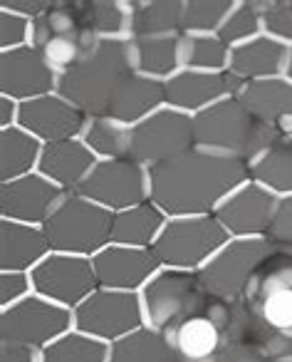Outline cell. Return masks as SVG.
<instances>
[{
	"label": "cell",
	"mask_w": 292,
	"mask_h": 362,
	"mask_svg": "<svg viewBox=\"0 0 292 362\" xmlns=\"http://www.w3.org/2000/svg\"><path fill=\"white\" fill-rule=\"evenodd\" d=\"M152 202L171 216L213 214L241 184L250 179V166L233 156L193 146L191 151L152 166Z\"/></svg>",
	"instance_id": "cell-1"
},
{
	"label": "cell",
	"mask_w": 292,
	"mask_h": 362,
	"mask_svg": "<svg viewBox=\"0 0 292 362\" xmlns=\"http://www.w3.org/2000/svg\"><path fill=\"white\" fill-rule=\"evenodd\" d=\"M134 75L129 40H99L90 57L62 72L57 95L80 107L87 117H107L119 87Z\"/></svg>",
	"instance_id": "cell-2"
},
{
	"label": "cell",
	"mask_w": 292,
	"mask_h": 362,
	"mask_svg": "<svg viewBox=\"0 0 292 362\" xmlns=\"http://www.w3.org/2000/svg\"><path fill=\"white\" fill-rule=\"evenodd\" d=\"M193 132L198 149L233 156L248 166L255 164L280 139L270 127L257 122L238 97H228L198 112L193 117Z\"/></svg>",
	"instance_id": "cell-3"
},
{
	"label": "cell",
	"mask_w": 292,
	"mask_h": 362,
	"mask_svg": "<svg viewBox=\"0 0 292 362\" xmlns=\"http://www.w3.org/2000/svg\"><path fill=\"white\" fill-rule=\"evenodd\" d=\"M111 218L114 214L102 209L99 204L70 192L42 223V231L52 251L95 258L111 243Z\"/></svg>",
	"instance_id": "cell-4"
},
{
	"label": "cell",
	"mask_w": 292,
	"mask_h": 362,
	"mask_svg": "<svg viewBox=\"0 0 292 362\" xmlns=\"http://www.w3.org/2000/svg\"><path fill=\"white\" fill-rule=\"evenodd\" d=\"M97 45L99 37L85 28L77 0H52V6L32 23V47L57 75L80 65Z\"/></svg>",
	"instance_id": "cell-5"
},
{
	"label": "cell",
	"mask_w": 292,
	"mask_h": 362,
	"mask_svg": "<svg viewBox=\"0 0 292 362\" xmlns=\"http://www.w3.org/2000/svg\"><path fill=\"white\" fill-rule=\"evenodd\" d=\"M146 325L162 332H171L183 320L203 315L211 296L201 286L196 271L159 268L157 276L139 291Z\"/></svg>",
	"instance_id": "cell-6"
},
{
	"label": "cell",
	"mask_w": 292,
	"mask_h": 362,
	"mask_svg": "<svg viewBox=\"0 0 292 362\" xmlns=\"http://www.w3.org/2000/svg\"><path fill=\"white\" fill-rule=\"evenodd\" d=\"M228 241H231V236L213 214L171 216L164 226L162 236L152 246V251L164 268L201 271Z\"/></svg>",
	"instance_id": "cell-7"
},
{
	"label": "cell",
	"mask_w": 292,
	"mask_h": 362,
	"mask_svg": "<svg viewBox=\"0 0 292 362\" xmlns=\"http://www.w3.org/2000/svg\"><path fill=\"white\" fill-rule=\"evenodd\" d=\"M77 194L116 214L152 202V171L134 159H99Z\"/></svg>",
	"instance_id": "cell-8"
},
{
	"label": "cell",
	"mask_w": 292,
	"mask_h": 362,
	"mask_svg": "<svg viewBox=\"0 0 292 362\" xmlns=\"http://www.w3.org/2000/svg\"><path fill=\"white\" fill-rule=\"evenodd\" d=\"M272 248L275 243L270 238H231L201 271H196L201 286L211 298L241 300L253 273L270 256Z\"/></svg>",
	"instance_id": "cell-9"
},
{
	"label": "cell",
	"mask_w": 292,
	"mask_h": 362,
	"mask_svg": "<svg viewBox=\"0 0 292 362\" xmlns=\"http://www.w3.org/2000/svg\"><path fill=\"white\" fill-rule=\"evenodd\" d=\"M72 313H75V330L87 332L109 345L146 325L141 296L129 291L97 288Z\"/></svg>",
	"instance_id": "cell-10"
},
{
	"label": "cell",
	"mask_w": 292,
	"mask_h": 362,
	"mask_svg": "<svg viewBox=\"0 0 292 362\" xmlns=\"http://www.w3.org/2000/svg\"><path fill=\"white\" fill-rule=\"evenodd\" d=\"M193 146V117L174 107H162L149 119L131 127V159L149 169L186 154Z\"/></svg>",
	"instance_id": "cell-11"
},
{
	"label": "cell",
	"mask_w": 292,
	"mask_h": 362,
	"mask_svg": "<svg viewBox=\"0 0 292 362\" xmlns=\"http://www.w3.org/2000/svg\"><path fill=\"white\" fill-rule=\"evenodd\" d=\"M72 327H75V313L37 293L0 310V340L25 342L37 350L55 342Z\"/></svg>",
	"instance_id": "cell-12"
},
{
	"label": "cell",
	"mask_w": 292,
	"mask_h": 362,
	"mask_svg": "<svg viewBox=\"0 0 292 362\" xmlns=\"http://www.w3.org/2000/svg\"><path fill=\"white\" fill-rule=\"evenodd\" d=\"M32 291L47 300L75 310L99 288L92 258L52 251L40 266L32 268Z\"/></svg>",
	"instance_id": "cell-13"
},
{
	"label": "cell",
	"mask_w": 292,
	"mask_h": 362,
	"mask_svg": "<svg viewBox=\"0 0 292 362\" xmlns=\"http://www.w3.org/2000/svg\"><path fill=\"white\" fill-rule=\"evenodd\" d=\"M277 199L270 189L248 179L213 211L231 238H267Z\"/></svg>",
	"instance_id": "cell-14"
},
{
	"label": "cell",
	"mask_w": 292,
	"mask_h": 362,
	"mask_svg": "<svg viewBox=\"0 0 292 362\" xmlns=\"http://www.w3.org/2000/svg\"><path fill=\"white\" fill-rule=\"evenodd\" d=\"M18 124L30 132L42 144H55V141L82 139L90 124V117L60 97L57 92L37 100L23 102L18 112Z\"/></svg>",
	"instance_id": "cell-15"
},
{
	"label": "cell",
	"mask_w": 292,
	"mask_h": 362,
	"mask_svg": "<svg viewBox=\"0 0 292 362\" xmlns=\"http://www.w3.org/2000/svg\"><path fill=\"white\" fill-rule=\"evenodd\" d=\"M57 75L32 45L0 52V95L18 105L57 92Z\"/></svg>",
	"instance_id": "cell-16"
},
{
	"label": "cell",
	"mask_w": 292,
	"mask_h": 362,
	"mask_svg": "<svg viewBox=\"0 0 292 362\" xmlns=\"http://www.w3.org/2000/svg\"><path fill=\"white\" fill-rule=\"evenodd\" d=\"M67 194L40 171L6 181L0 184V218L42 226Z\"/></svg>",
	"instance_id": "cell-17"
},
{
	"label": "cell",
	"mask_w": 292,
	"mask_h": 362,
	"mask_svg": "<svg viewBox=\"0 0 292 362\" xmlns=\"http://www.w3.org/2000/svg\"><path fill=\"white\" fill-rule=\"evenodd\" d=\"M245 82L236 77L231 70L223 72H198V70H181L166 80V107L196 117L198 112L238 97Z\"/></svg>",
	"instance_id": "cell-18"
},
{
	"label": "cell",
	"mask_w": 292,
	"mask_h": 362,
	"mask_svg": "<svg viewBox=\"0 0 292 362\" xmlns=\"http://www.w3.org/2000/svg\"><path fill=\"white\" fill-rule=\"evenodd\" d=\"M92 266H95L99 288L139 293L157 276L162 263L154 256L152 248H131L109 243L92 258Z\"/></svg>",
	"instance_id": "cell-19"
},
{
	"label": "cell",
	"mask_w": 292,
	"mask_h": 362,
	"mask_svg": "<svg viewBox=\"0 0 292 362\" xmlns=\"http://www.w3.org/2000/svg\"><path fill=\"white\" fill-rule=\"evenodd\" d=\"M238 100L277 136H292V82L287 77L248 82Z\"/></svg>",
	"instance_id": "cell-20"
},
{
	"label": "cell",
	"mask_w": 292,
	"mask_h": 362,
	"mask_svg": "<svg viewBox=\"0 0 292 362\" xmlns=\"http://www.w3.org/2000/svg\"><path fill=\"white\" fill-rule=\"evenodd\" d=\"M52 253L42 226L0 218V271H25L40 266Z\"/></svg>",
	"instance_id": "cell-21"
},
{
	"label": "cell",
	"mask_w": 292,
	"mask_h": 362,
	"mask_svg": "<svg viewBox=\"0 0 292 362\" xmlns=\"http://www.w3.org/2000/svg\"><path fill=\"white\" fill-rule=\"evenodd\" d=\"M97 161L99 159L95 156V151L82 139L55 141V144L42 146L37 171L65 192H77Z\"/></svg>",
	"instance_id": "cell-22"
},
{
	"label": "cell",
	"mask_w": 292,
	"mask_h": 362,
	"mask_svg": "<svg viewBox=\"0 0 292 362\" xmlns=\"http://www.w3.org/2000/svg\"><path fill=\"white\" fill-rule=\"evenodd\" d=\"M287 57H290V45L260 35L255 40L233 47L228 70L236 77H241L245 85L248 82L275 80V77H285Z\"/></svg>",
	"instance_id": "cell-23"
},
{
	"label": "cell",
	"mask_w": 292,
	"mask_h": 362,
	"mask_svg": "<svg viewBox=\"0 0 292 362\" xmlns=\"http://www.w3.org/2000/svg\"><path fill=\"white\" fill-rule=\"evenodd\" d=\"M162 107H166V82L134 72L119 87L107 117H111L114 122H121L126 127H134L139 122L149 119Z\"/></svg>",
	"instance_id": "cell-24"
},
{
	"label": "cell",
	"mask_w": 292,
	"mask_h": 362,
	"mask_svg": "<svg viewBox=\"0 0 292 362\" xmlns=\"http://www.w3.org/2000/svg\"><path fill=\"white\" fill-rule=\"evenodd\" d=\"M129 50L131 65L139 75L166 82L183 70V33L162 37H129Z\"/></svg>",
	"instance_id": "cell-25"
},
{
	"label": "cell",
	"mask_w": 292,
	"mask_h": 362,
	"mask_svg": "<svg viewBox=\"0 0 292 362\" xmlns=\"http://www.w3.org/2000/svg\"><path fill=\"white\" fill-rule=\"evenodd\" d=\"M166 221L169 214L154 202L116 211L111 218V243L131 248H152L162 236Z\"/></svg>",
	"instance_id": "cell-26"
},
{
	"label": "cell",
	"mask_w": 292,
	"mask_h": 362,
	"mask_svg": "<svg viewBox=\"0 0 292 362\" xmlns=\"http://www.w3.org/2000/svg\"><path fill=\"white\" fill-rule=\"evenodd\" d=\"M42 146L45 144L20 124L0 129V184L35 174Z\"/></svg>",
	"instance_id": "cell-27"
},
{
	"label": "cell",
	"mask_w": 292,
	"mask_h": 362,
	"mask_svg": "<svg viewBox=\"0 0 292 362\" xmlns=\"http://www.w3.org/2000/svg\"><path fill=\"white\" fill-rule=\"evenodd\" d=\"M166 335L181 360H206V357H216L218 352H221V347L226 345L223 330L213 322V317L206 315V313L183 320L181 325L174 327Z\"/></svg>",
	"instance_id": "cell-28"
},
{
	"label": "cell",
	"mask_w": 292,
	"mask_h": 362,
	"mask_svg": "<svg viewBox=\"0 0 292 362\" xmlns=\"http://www.w3.org/2000/svg\"><path fill=\"white\" fill-rule=\"evenodd\" d=\"M109 362H181L166 332L139 327L131 335L109 345Z\"/></svg>",
	"instance_id": "cell-29"
},
{
	"label": "cell",
	"mask_w": 292,
	"mask_h": 362,
	"mask_svg": "<svg viewBox=\"0 0 292 362\" xmlns=\"http://www.w3.org/2000/svg\"><path fill=\"white\" fill-rule=\"evenodd\" d=\"M85 28L99 40H129L131 3L129 0H77Z\"/></svg>",
	"instance_id": "cell-30"
},
{
	"label": "cell",
	"mask_w": 292,
	"mask_h": 362,
	"mask_svg": "<svg viewBox=\"0 0 292 362\" xmlns=\"http://www.w3.org/2000/svg\"><path fill=\"white\" fill-rule=\"evenodd\" d=\"M183 0H131V37L178 35Z\"/></svg>",
	"instance_id": "cell-31"
},
{
	"label": "cell",
	"mask_w": 292,
	"mask_h": 362,
	"mask_svg": "<svg viewBox=\"0 0 292 362\" xmlns=\"http://www.w3.org/2000/svg\"><path fill=\"white\" fill-rule=\"evenodd\" d=\"M250 179L270 189L275 197L292 194V136H280L255 164H250Z\"/></svg>",
	"instance_id": "cell-32"
},
{
	"label": "cell",
	"mask_w": 292,
	"mask_h": 362,
	"mask_svg": "<svg viewBox=\"0 0 292 362\" xmlns=\"http://www.w3.org/2000/svg\"><path fill=\"white\" fill-rule=\"evenodd\" d=\"M82 141L97 159H131V127L111 117H92Z\"/></svg>",
	"instance_id": "cell-33"
},
{
	"label": "cell",
	"mask_w": 292,
	"mask_h": 362,
	"mask_svg": "<svg viewBox=\"0 0 292 362\" xmlns=\"http://www.w3.org/2000/svg\"><path fill=\"white\" fill-rule=\"evenodd\" d=\"M40 362H109V342L72 327L70 332L42 347Z\"/></svg>",
	"instance_id": "cell-34"
},
{
	"label": "cell",
	"mask_w": 292,
	"mask_h": 362,
	"mask_svg": "<svg viewBox=\"0 0 292 362\" xmlns=\"http://www.w3.org/2000/svg\"><path fill=\"white\" fill-rule=\"evenodd\" d=\"M183 70L223 72L231 65V47L218 35H186L183 33Z\"/></svg>",
	"instance_id": "cell-35"
},
{
	"label": "cell",
	"mask_w": 292,
	"mask_h": 362,
	"mask_svg": "<svg viewBox=\"0 0 292 362\" xmlns=\"http://www.w3.org/2000/svg\"><path fill=\"white\" fill-rule=\"evenodd\" d=\"M238 0H183L181 33L186 35H218Z\"/></svg>",
	"instance_id": "cell-36"
},
{
	"label": "cell",
	"mask_w": 292,
	"mask_h": 362,
	"mask_svg": "<svg viewBox=\"0 0 292 362\" xmlns=\"http://www.w3.org/2000/svg\"><path fill=\"white\" fill-rule=\"evenodd\" d=\"M262 35V21L253 0H238L231 16L226 18L223 28L218 30V37L226 42L228 47H238L243 42H250Z\"/></svg>",
	"instance_id": "cell-37"
},
{
	"label": "cell",
	"mask_w": 292,
	"mask_h": 362,
	"mask_svg": "<svg viewBox=\"0 0 292 362\" xmlns=\"http://www.w3.org/2000/svg\"><path fill=\"white\" fill-rule=\"evenodd\" d=\"M260 13L262 35L292 45V0H253Z\"/></svg>",
	"instance_id": "cell-38"
},
{
	"label": "cell",
	"mask_w": 292,
	"mask_h": 362,
	"mask_svg": "<svg viewBox=\"0 0 292 362\" xmlns=\"http://www.w3.org/2000/svg\"><path fill=\"white\" fill-rule=\"evenodd\" d=\"M25 45H32V21L11 11H0V52Z\"/></svg>",
	"instance_id": "cell-39"
},
{
	"label": "cell",
	"mask_w": 292,
	"mask_h": 362,
	"mask_svg": "<svg viewBox=\"0 0 292 362\" xmlns=\"http://www.w3.org/2000/svg\"><path fill=\"white\" fill-rule=\"evenodd\" d=\"M32 276L25 271H0V310L32 296Z\"/></svg>",
	"instance_id": "cell-40"
},
{
	"label": "cell",
	"mask_w": 292,
	"mask_h": 362,
	"mask_svg": "<svg viewBox=\"0 0 292 362\" xmlns=\"http://www.w3.org/2000/svg\"><path fill=\"white\" fill-rule=\"evenodd\" d=\"M267 238L272 243L292 246V194L277 199V209H275V216H272V226Z\"/></svg>",
	"instance_id": "cell-41"
},
{
	"label": "cell",
	"mask_w": 292,
	"mask_h": 362,
	"mask_svg": "<svg viewBox=\"0 0 292 362\" xmlns=\"http://www.w3.org/2000/svg\"><path fill=\"white\" fill-rule=\"evenodd\" d=\"M260 350L267 360H292V327L290 330H272L265 327L260 340Z\"/></svg>",
	"instance_id": "cell-42"
},
{
	"label": "cell",
	"mask_w": 292,
	"mask_h": 362,
	"mask_svg": "<svg viewBox=\"0 0 292 362\" xmlns=\"http://www.w3.org/2000/svg\"><path fill=\"white\" fill-rule=\"evenodd\" d=\"M218 362H267L265 352L248 342H226L218 352Z\"/></svg>",
	"instance_id": "cell-43"
},
{
	"label": "cell",
	"mask_w": 292,
	"mask_h": 362,
	"mask_svg": "<svg viewBox=\"0 0 292 362\" xmlns=\"http://www.w3.org/2000/svg\"><path fill=\"white\" fill-rule=\"evenodd\" d=\"M40 352L25 342L0 340V362H40Z\"/></svg>",
	"instance_id": "cell-44"
},
{
	"label": "cell",
	"mask_w": 292,
	"mask_h": 362,
	"mask_svg": "<svg viewBox=\"0 0 292 362\" xmlns=\"http://www.w3.org/2000/svg\"><path fill=\"white\" fill-rule=\"evenodd\" d=\"M52 6V0H0V11H11L16 16H23L28 21L35 23L47 8Z\"/></svg>",
	"instance_id": "cell-45"
},
{
	"label": "cell",
	"mask_w": 292,
	"mask_h": 362,
	"mask_svg": "<svg viewBox=\"0 0 292 362\" xmlns=\"http://www.w3.org/2000/svg\"><path fill=\"white\" fill-rule=\"evenodd\" d=\"M18 112H20V105L11 97L0 95V129H8V127L18 124Z\"/></svg>",
	"instance_id": "cell-46"
},
{
	"label": "cell",
	"mask_w": 292,
	"mask_h": 362,
	"mask_svg": "<svg viewBox=\"0 0 292 362\" xmlns=\"http://www.w3.org/2000/svg\"><path fill=\"white\" fill-rule=\"evenodd\" d=\"M285 77L292 82V45H290V57H287V70H285Z\"/></svg>",
	"instance_id": "cell-47"
},
{
	"label": "cell",
	"mask_w": 292,
	"mask_h": 362,
	"mask_svg": "<svg viewBox=\"0 0 292 362\" xmlns=\"http://www.w3.org/2000/svg\"><path fill=\"white\" fill-rule=\"evenodd\" d=\"M181 362H218V355L216 357H206V360H181Z\"/></svg>",
	"instance_id": "cell-48"
},
{
	"label": "cell",
	"mask_w": 292,
	"mask_h": 362,
	"mask_svg": "<svg viewBox=\"0 0 292 362\" xmlns=\"http://www.w3.org/2000/svg\"><path fill=\"white\" fill-rule=\"evenodd\" d=\"M267 362H292V360H267Z\"/></svg>",
	"instance_id": "cell-49"
}]
</instances>
